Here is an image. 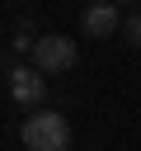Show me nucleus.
I'll use <instances>...</instances> for the list:
<instances>
[{
  "mask_svg": "<svg viewBox=\"0 0 141 151\" xmlns=\"http://www.w3.org/2000/svg\"><path fill=\"white\" fill-rule=\"evenodd\" d=\"M118 5L113 0H94V5H85V14H80V28H85V38H113L118 33Z\"/></svg>",
  "mask_w": 141,
  "mask_h": 151,
  "instance_id": "obj_4",
  "label": "nucleus"
},
{
  "mask_svg": "<svg viewBox=\"0 0 141 151\" xmlns=\"http://www.w3.org/2000/svg\"><path fill=\"white\" fill-rule=\"evenodd\" d=\"M33 66L42 71V76H61V71H70L75 61H80V47H75V38H66V33H42V38H33Z\"/></svg>",
  "mask_w": 141,
  "mask_h": 151,
  "instance_id": "obj_2",
  "label": "nucleus"
},
{
  "mask_svg": "<svg viewBox=\"0 0 141 151\" xmlns=\"http://www.w3.org/2000/svg\"><path fill=\"white\" fill-rule=\"evenodd\" d=\"M19 137H24V146H28V151H66V146H70V123H66V113H56V109H42V104H38V113H28V118H24Z\"/></svg>",
  "mask_w": 141,
  "mask_h": 151,
  "instance_id": "obj_1",
  "label": "nucleus"
},
{
  "mask_svg": "<svg viewBox=\"0 0 141 151\" xmlns=\"http://www.w3.org/2000/svg\"><path fill=\"white\" fill-rule=\"evenodd\" d=\"M118 28L127 33V42H132V47H141V14H136V9H132L127 19H118Z\"/></svg>",
  "mask_w": 141,
  "mask_h": 151,
  "instance_id": "obj_5",
  "label": "nucleus"
},
{
  "mask_svg": "<svg viewBox=\"0 0 141 151\" xmlns=\"http://www.w3.org/2000/svg\"><path fill=\"white\" fill-rule=\"evenodd\" d=\"M9 99L19 109H38L47 104V76L38 66H9Z\"/></svg>",
  "mask_w": 141,
  "mask_h": 151,
  "instance_id": "obj_3",
  "label": "nucleus"
},
{
  "mask_svg": "<svg viewBox=\"0 0 141 151\" xmlns=\"http://www.w3.org/2000/svg\"><path fill=\"white\" fill-rule=\"evenodd\" d=\"M113 5H132V0H113Z\"/></svg>",
  "mask_w": 141,
  "mask_h": 151,
  "instance_id": "obj_6",
  "label": "nucleus"
},
{
  "mask_svg": "<svg viewBox=\"0 0 141 151\" xmlns=\"http://www.w3.org/2000/svg\"><path fill=\"white\" fill-rule=\"evenodd\" d=\"M14 5H19V0H14Z\"/></svg>",
  "mask_w": 141,
  "mask_h": 151,
  "instance_id": "obj_7",
  "label": "nucleus"
}]
</instances>
